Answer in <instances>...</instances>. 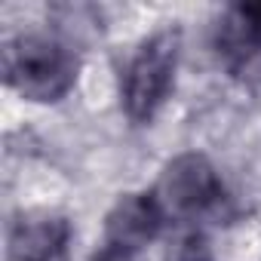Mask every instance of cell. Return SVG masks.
Masks as SVG:
<instances>
[{
	"label": "cell",
	"mask_w": 261,
	"mask_h": 261,
	"mask_svg": "<svg viewBox=\"0 0 261 261\" xmlns=\"http://www.w3.org/2000/svg\"><path fill=\"white\" fill-rule=\"evenodd\" d=\"M80 74L77 53L53 34H19L4 46V77L28 101H62Z\"/></svg>",
	"instance_id": "cell-1"
},
{
	"label": "cell",
	"mask_w": 261,
	"mask_h": 261,
	"mask_svg": "<svg viewBox=\"0 0 261 261\" xmlns=\"http://www.w3.org/2000/svg\"><path fill=\"white\" fill-rule=\"evenodd\" d=\"M178 46L181 37L178 31L166 28L151 34L136 56L129 59L120 83V98L126 108V117L133 123H151L157 111L166 105L169 89L175 83V68H178Z\"/></svg>",
	"instance_id": "cell-2"
},
{
	"label": "cell",
	"mask_w": 261,
	"mask_h": 261,
	"mask_svg": "<svg viewBox=\"0 0 261 261\" xmlns=\"http://www.w3.org/2000/svg\"><path fill=\"white\" fill-rule=\"evenodd\" d=\"M154 194L166 218H181V221H203L221 215L227 206V191L218 169L197 151L169 160L160 172Z\"/></svg>",
	"instance_id": "cell-3"
},
{
	"label": "cell",
	"mask_w": 261,
	"mask_h": 261,
	"mask_svg": "<svg viewBox=\"0 0 261 261\" xmlns=\"http://www.w3.org/2000/svg\"><path fill=\"white\" fill-rule=\"evenodd\" d=\"M166 221L169 218H166L154 191L123 194L105 218V240L101 243L117 246L129 255H139L142 246H148L151 240L160 237Z\"/></svg>",
	"instance_id": "cell-4"
},
{
	"label": "cell",
	"mask_w": 261,
	"mask_h": 261,
	"mask_svg": "<svg viewBox=\"0 0 261 261\" xmlns=\"http://www.w3.org/2000/svg\"><path fill=\"white\" fill-rule=\"evenodd\" d=\"M71 224L62 215L31 212L10 227V261H65Z\"/></svg>",
	"instance_id": "cell-5"
},
{
	"label": "cell",
	"mask_w": 261,
	"mask_h": 261,
	"mask_svg": "<svg viewBox=\"0 0 261 261\" xmlns=\"http://www.w3.org/2000/svg\"><path fill=\"white\" fill-rule=\"evenodd\" d=\"M218 56L230 71H249L261 62V4L230 7L215 31Z\"/></svg>",
	"instance_id": "cell-6"
},
{
	"label": "cell",
	"mask_w": 261,
	"mask_h": 261,
	"mask_svg": "<svg viewBox=\"0 0 261 261\" xmlns=\"http://www.w3.org/2000/svg\"><path fill=\"white\" fill-rule=\"evenodd\" d=\"M166 261H215V255L203 230H185L169 243Z\"/></svg>",
	"instance_id": "cell-7"
},
{
	"label": "cell",
	"mask_w": 261,
	"mask_h": 261,
	"mask_svg": "<svg viewBox=\"0 0 261 261\" xmlns=\"http://www.w3.org/2000/svg\"><path fill=\"white\" fill-rule=\"evenodd\" d=\"M92 261H136V255H129V252H123V249H117V246L101 243V249L92 255Z\"/></svg>",
	"instance_id": "cell-8"
}]
</instances>
